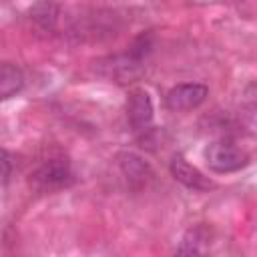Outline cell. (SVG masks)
Segmentation results:
<instances>
[{
    "instance_id": "1",
    "label": "cell",
    "mask_w": 257,
    "mask_h": 257,
    "mask_svg": "<svg viewBox=\"0 0 257 257\" xmlns=\"http://www.w3.org/2000/svg\"><path fill=\"white\" fill-rule=\"evenodd\" d=\"M153 52V34L151 32H143L139 34L124 52L120 54H110L100 58L98 62H94L96 72L112 82L118 84H128L135 82L143 76L145 68H147V58Z\"/></svg>"
},
{
    "instance_id": "2",
    "label": "cell",
    "mask_w": 257,
    "mask_h": 257,
    "mask_svg": "<svg viewBox=\"0 0 257 257\" xmlns=\"http://www.w3.org/2000/svg\"><path fill=\"white\" fill-rule=\"evenodd\" d=\"M28 181L40 193H54V191L70 187L74 183V173L66 159L56 157V159H48L40 167H36L30 173Z\"/></svg>"
},
{
    "instance_id": "3",
    "label": "cell",
    "mask_w": 257,
    "mask_h": 257,
    "mask_svg": "<svg viewBox=\"0 0 257 257\" xmlns=\"http://www.w3.org/2000/svg\"><path fill=\"white\" fill-rule=\"evenodd\" d=\"M205 161H207L209 169L215 173H235V171L247 167L249 157L235 143L223 139V141H215L207 147Z\"/></svg>"
},
{
    "instance_id": "4",
    "label": "cell",
    "mask_w": 257,
    "mask_h": 257,
    "mask_svg": "<svg viewBox=\"0 0 257 257\" xmlns=\"http://www.w3.org/2000/svg\"><path fill=\"white\" fill-rule=\"evenodd\" d=\"M153 112L155 110H153V100L149 92L143 88L131 90L126 100V118L141 143H147L149 135L153 133Z\"/></svg>"
},
{
    "instance_id": "5",
    "label": "cell",
    "mask_w": 257,
    "mask_h": 257,
    "mask_svg": "<svg viewBox=\"0 0 257 257\" xmlns=\"http://www.w3.org/2000/svg\"><path fill=\"white\" fill-rule=\"evenodd\" d=\"M209 94V88L201 82H183V84H177L173 86L167 96H165V102L171 110H193L197 106H201L205 102Z\"/></svg>"
},
{
    "instance_id": "6",
    "label": "cell",
    "mask_w": 257,
    "mask_h": 257,
    "mask_svg": "<svg viewBox=\"0 0 257 257\" xmlns=\"http://www.w3.org/2000/svg\"><path fill=\"white\" fill-rule=\"evenodd\" d=\"M169 171H171L173 179L179 181L181 185H185L187 189H193V191L215 189V183L209 177H205L197 167H193L183 155H173V159L169 163Z\"/></svg>"
},
{
    "instance_id": "7",
    "label": "cell",
    "mask_w": 257,
    "mask_h": 257,
    "mask_svg": "<svg viewBox=\"0 0 257 257\" xmlns=\"http://www.w3.org/2000/svg\"><path fill=\"white\" fill-rule=\"evenodd\" d=\"M116 161H118V167H120V171L126 177V181H128L131 187H135V189L147 187V183L153 179L151 167L141 157H137L133 153H120L116 157Z\"/></svg>"
},
{
    "instance_id": "8",
    "label": "cell",
    "mask_w": 257,
    "mask_h": 257,
    "mask_svg": "<svg viewBox=\"0 0 257 257\" xmlns=\"http://www.w3.org/2000/svg\"><path fill=\"white\" fill-rule=\"evenodd\" d=\"M58 18H60V8L50 0H40L30 10V20L46 32H52L56 28Z\"/></svg>"
},
{
    "instance_id": "9",
    "label": "cell",
    "mask_w": 257,
    "mask_h": 257,
    "mask_svg": "<svg viewBox=\"0 0 257 257\" xmlns=\"http://www.w3.org/2000/svg\"><path fill=\"white\" fill-rule=\"evenodd\" d=\"M22 86H24L22 70L10 62H2V66H0V96L6 100L10 96H14L16 92H20Z\"/></svg>"
},
{
    "instance_id": "10",
    "label": "cell",
    "mask_w": 257,
    "mask_h": 257,
    "mask_svg": "<svg viewBox=\"0 0 257 257\" xmlns=\"http://www.w3.org/2000/svg\"><path fill=\"white\" fill-rule=\"evenodd\" d=\"M209 239H211V229L205 225H197L187 231L177 253H205Z\"/></svg>"
},
{
    "instance_id": "11",
    "label": "cell",
    "mask_w": 257,
    "mask_h": 257,
    "mask_svg": "<svg viewBox=\"0 0 257 257\" xmlns=\"http://www.w3.org/2000/svg\"><path fill=\"white\" fill-rule=\"evenodd\" d=\"M10 173H12L10 153L4 149V151H2V185H6V183H8V179H10Z\"/></svg>"
}]
</instances>
